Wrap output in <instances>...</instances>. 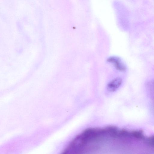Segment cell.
I'll use <instances>...</instances> for the list:
<instances>
[{"label": "cell", "instance_id": "obj_1", "mask_svg": "<svg viewBox=\"0 0 154 154\" xmlns=\"http://www.w3.org/2000/svg\"><path fill=\"white\" fill-rule=\"evenodd\" d=\"M107 61L112 64L118 70L124 72L126 68L125 64L120 59L116 57H111L109 58Z\"/></svg>", "mask_w": 154, "mask_h": 154}, {"label": "cell", "instance_id": "obj_2", "mask_svg": "<svg viewBox=\"0 0 154 154\" xmlns=\"http://www.w3.org/2000/svg\"><path fill=\"white\" fill-rule=\"evenodd\" d=\"M122 80L121 78H116L109 82L107 86V89L110 91H116L121 85Z\"/></svg>", "mask_w": 154, "mask_h": 154}]
</instances>
